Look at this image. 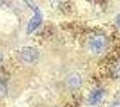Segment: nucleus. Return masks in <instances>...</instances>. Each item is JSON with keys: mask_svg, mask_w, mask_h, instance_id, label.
Instances as JSON below:
<instances>
[{"mask_svg": "<svg viewBox=\"0 0 120 107\" xmlns=\"http://www.w3.org/2000/svg\"><path fill=\"white\" fill-rule=\"evenodd\" d=\"M117 23L119 24V26H120V15L117 17Z\"/></svg>", "mask_w": 120, "mask_h": 107, "instance_id": "nucleus-7", "label": "nucleus"}, {"mask_svg": "<svg viewBox=\"0 0 120 107\" xmlns=\"http://www.w3.org/2000/svg\"><path fill=\"white\" fill-rule=\"evenodd\" d=\"M90 46L91 51L96 55H99L107 46V39L104 36L96 35L91 38L90 42Z\"/></svg>", "mask_w": 120, "mask_h": 107, "instance_id": "nucleus-1", "label": "nucleus"}, {"mask_svg": "<svg viewBox=\"0 0 120 107\" xmlns=\"http://www.w3.org/2000/svg\"><path fill=\"white\" fill-rule=\"evenodd\" d=\"M7 93V88H6V86L4 82L0 79V98L2 97H5V95Z\"/></svg>", "mask_w": 120, "mask_h": 107, "instance_id": "nucleus-5", "label": "nucleus"}, {"mask_svg": "<svg viewBox=\"0 0 120 107\" xmlns=\"http://www.w3.org/2000/svg\"><path fill=\"white\" fill-rule=\"evenodd\" d=\"M42 21V15L40 14L39 9H35L34 11V15L32 16V18L28 23V27H27V32L28 33H31L32 31H34L40 25Z\"/></svg>", "mask_w": 120, "mask_h": 107, "instance_id": "nucleus-2", "label": "nucleus"}, {"mask_svg": "<svg viewBox=\"0 0 120 107\" xmlns=\"http://www.w3.org/2000/svg\"><path fill=\"white\" fill-rule=\"evenodd\" d=\"M103 95L104 92L102 90H95L89 97V102L90 104H97L98 103H100L101 101V99L103 98Z\"/></svg>", "mask_w": 120, "mask_h": 107, "instance_id": "nucleus-4", "label": "nucleus"}, {"mask_svg": "<svg viewBox=\"0 0 120 107\" xmlns=\"http://www.w3.org/2000/svg\"><path fill=\"white\" fill-rule=\"evenodd\" d=\"M3 3H4V0H0V6L3 5Z\"/></svg>", "mask_w": 120, "mask_h": 107, "instance_id": "nucleus-8", "label": "nucleus"}, {"mask_svg": "<svg viewBox=\"0 0 120 107\" xmlns=\"http://www.w3.org/2000/svg\"><path fill=\"white\" fill-rule=\"evenodd\" d=\"M112 107H120V102H117V103H116V104H114Z\"/></svg>", "mask_w": 120, "mask_h": 107, "instance_id": "nucleus-6", "label": "nucleus"}, {"mask_svg": "<svg viewBox=\"0 0 120 107\" xmlns=\"http://www.w3.org/2000/svg\"><path fill=\"white\" fill-rule=\"evenodd\" d=\"M22 58L25 62H34L37 59L38 57V53L35 49L33 48H30V47H28V48H25L22 51Z\"/></svg>", "mask_w": 120, "mask_h": 107, "instance_id": "nucleus-3", "label": "nucleus"}]
</instances>
